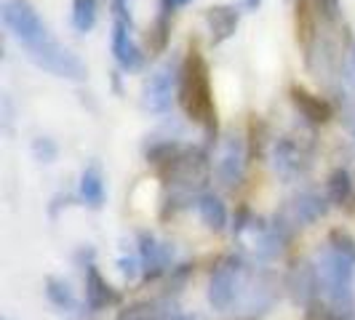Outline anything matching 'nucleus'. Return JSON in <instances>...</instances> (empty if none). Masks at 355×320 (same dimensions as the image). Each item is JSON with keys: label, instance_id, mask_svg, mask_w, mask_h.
<instances>
[{"label": "nucleus", "instance_id": "f257e3e1", "mask_svg": "<svg viewBox=\"0 0 355 320\" xmlns=\"http://www.w3.org/2000/svg\"><path fill=\"white\" fill-rule=\"evenodd\" d=\"M0 17H3V24L11 33V37L27 51V56L37 67L49 70L56 78H64V80L86 78V64L53 37L49 24L40 19L37 8L30 0H3Z\"/></svg>", "mask_w": 355, "mask_h": 320}, {"label": "nucleus", "instance_id": "f03ea898", "mask_svg": "<svg viewBox=\"0 0 355 320\" xmlns=\"http://www.w3.org/2000/svg\"><path fill=\"white\" fill-rule=\"evenodd\" d=\"M177 102L182 107V112L203 128L206 139L214 142V136H216V105H214L211 91V72H209V64L198 48H190L187 56L182 59Z\"/></svg>", "mask_w": 355, "mask_h": 320}, {"label": "nucleus", "instance_id": "7ed1b4c3", "mask_svg": "<svg viewBox=\"0 0 355 320\" xmlns=\"http://www.w3.org/2000/svg\"><path fill=\"white\" fill-rule=\"evenodd\" d=\"M112 59L123 72H139L144 67L142 46L134 40V19L125 0H112V35H110Z\"/></svg>", "mask_w": 355, "mask_h": 320}, {"label": "nucleus", "instance_id": "20e7f679", "mask_svg": "<svg viewBox=\"0 0 355 320\" xmlns=\"http://www.w3.org/2000/svg\"><path fill=\"white\" fill-rule=\"evenodd\" d=\"M243 272H246V265L235 254H227L216 262L211 278H209V304L216 312H227L232 304L238 302V296L246 285Z\"/></svg>", "mask_w": 355, "mask_h": 320}, {"label": "nucleus", "instance_id": "39448f33", "mask_svg": "<svg viewBox=\"0 0 355 320\" xmlns=\"http://www.w3.org/2000/svg\"><path fill=\"white\" fill-rule=\"evenodd\" d=\"M179 67L182 62H163L158 70L150 72V78L144 80L142 89V105L153 115H166L179 91Z\"/></svg>", "mask_w": 355, "mask_h": 320}, {"label": "nucleus", "instance_id": "423d86ee", "mask_svg": "<svg viewBox=\"0 0 355 320\" xmlns=\"http://www.w3.org/2000/svg\"><path fill=\"white\" fill-rule=\"evenodd\" d=\"M137 254L142 262V283H153L174 269V249L171 243L155 238L150 230L137 232Z\"/></svg>", "mask_w": 355, "mask_h": 320}, {"label": "nucleus", "instance_id": "0eeeda50", "mask_svg": "<svg viewBox=\"0 0 355 320\" xmlns=\"http://www.w3.org/2000/svg\"><path fill=\"white\" fill-rule=\"evenodd\" d=\"M246 163H249L246 139L241 134L225 136V142L219 147V158H216V179H219V184L225 190H235L243 181Z\"/></svg>", "mask_w": 355, "mask_h": 320}, {"label": "nucleus", "instance_id": "6e6552de", "mask_svg": "<svg viewBox=\"0 0 355 320\" xmlns=\"http://www.w3.org/2000/svg\"><path fill=\"white\" fill-rule=\"evenodd\" d=\"M83 304L91 315L102 312L107 307L121 304V291H115L112 285L107 283V278L99 272V267L94 259H89L83 265Z\"/></svg>", "mask_w": 355, "mask_h": 320}, {"label": "nucleus", "instance_id": "1a4fd4ad", "mask_svg": "<svg viewBox=\"0 0 355 320\" xmlns=\"http://www.w3.org/2000/svg\"><path fill=\"white\" fill-rule=\"evenodd\" d=\"M286 288L291 294V299L302 307H310L320 299V272L318 265H313L310 259H302L291 267L288 278H286Z\"/></svg>", "mask_w": 355, "mask_h": 320}, {"label": "nucleus", "instance_id": "9d476101", "mask_svg": "<svg viewBox=\"0 0 355 320\" xmlns=\"http://www.w3.org/2000/svg\"><path fill=\"white\" fill-rule=\"evenodd\" d=\"M272 168L284 179H297L310 168V155L294 136H281L272 144Z\"/></svg>", "mask_w": 355, "mask_h": 320}, {"label": "nucleus", "instance_id": "9b49d317", "mask_svg": "<svg viewBox=\"0 0 355 320\" xmlns=\"http://www.w3.org/2000/svg\"><path fill=\"white\" fill-rule=\"evenodd\" d=\"M326 211H329V197L318 195L315 190H302L286 203L281 213L294 227H307L318 222L320 216H326Z\"/></svg>", "mask_w": 355, "mask_h": 320}, {"label": "nucleus", "instance_id": "f8f14e48", "mask_svg": "<svg viewBox=\"0 0 355 320\" xmlns=\"http://www.w3.org/2000/svg\"><path fill=\"white\" fill-rule=\"evenodd\" d=\"M118 320H184V312L179 310L174 299L160 296V299L128 304L118 312Z\"/></svg>", "mask_w": 355, "mask_h": 320}, {"label": "nucleus", "instance_id": "ddd939ff", "mask_svg": "<svg viewBox=\"0 0 355 320\" xmlns=\"http://www.w3.org/2000/svg\"><path fill=\"white\" fill-rule=\"evenodd\" d=\"M206 27H209V43L211 46H222L227 43L241 21V6H209L203 11Z\"/></svg>", "mask_w": 355, "mask_h": 320}, {"label": "nucleus", "instance_id": "4468645a", "mask_svg": "<svg viewBox=\"0 0 355 320\" xmlns=\"http://www.w3.org/2000/svg\"><path fill=\"white\" fill-rule=\"evenodd\" d=\"M78 203H83L91 211H99L105 208L107 203V187H105V174H102V166L99 163H89L80 179H78Z\"/></svg>", "mask_w": 355, "mask_h": 320}, {"label": "nucleus", "instance_id": "2eb2a0df", "mask_svg": "<svg viewBox=\"0 0 355 320\" xmlns=\"http://www.w3.org/2000/svg\"><path fill=\"white\" fill-rule=\"evenodd\" d=\"M291 105L297 107V112L302 115L307 123H313V125H323L334 118V107L329 105L323 96L310 94V91L302 89V86H294V89H291Z\"/></svg>", "mask_w": 355, "mask_h": 320}, {"label": "nucleus", "instance_id": "dca6fc26", "mask_svg": "<svg viewBox=\"0 0 355 320\" xmlns=\"http://www.w3.org/2000/svg\"><path fill=\"white\" fill-rule=\"evenodd\" d=\"M43 288H46V299H49L59 312L83 318L86 304L75 296V291H72V285L67 283V281H62V278H56V275H49L46 283H43Z\"/></svg>", "mask_w": 355, "mask_h": 320}, {"label": "nucleus", "instance_id": "f3484780", "mask_svg": "<svg viewBox=\"0 0 355 320\" xmlns=\"http://www.w3.org/2000/svg\"><path fill=\"white\" fill-rule=\"evenodd\" d=\"M196 211L200 216V222L214 232H222L227 227V222H230V213H227V206H225V200L211 193V190H203V193H198L196 195Z\"/></svg>", "mask_w": 355, "mask_h": 320}, {"label": "nucleus", "instance_id": "a211bd4d", "mask_svg": "<svg viewBox=\"0 0 355 320\" xmlns=\"http://www.w3.org/2000/svg\"><path fill=\"white\" fill-rule=\"evenodd\" d=\"M243 296H246V312H265L275 299L272 275L270 272H257V278L243 285Z\"/></svg>", "mask_w": 355, "mask_h": 320}, {"label": "nucleus", "instance_id": "6ab92c4d", "mask_svg": "<svg viewBox=\"0 0 355 320\" xmlns=\"http://www.w3.org/2000/svg\"><path fill=\"white\" fill-rule=\"evenodd\" d=\"M355 195V179L347 168H334L326 179V197L331 206H347Z\"/></svg>", "mask_w": 355, "mask_h": 320}, {"label": "nucleus", "instance_id": "aec40b11", "mask_svg": "<svg viewBox=\"0 0 355 320\" xmlns=\"http://www.w3.org/2000/svg\"><path fill=\"white\" fill-rule=\"evenodd\" d=\"M171 24H174V17L171 14H163L158 11V17L153 21L150 33H147V46L153 53H163L168 48V40H171Z\"/></svg>", "mask_w": 355, "mask_h": 320}, {"label": "nucleus", "instance_id": "412c9836", "mask_svg": "<svg viewBox=\"0 0 355 320\" xmlns=\"http://www.w3.org/2000/svg\"><path fill=\"white\" fill-rule=\"evenodd\" d=\"M96 3L99 0H72L70 21L75 33H91L96 24Z\"/></svg>", "mask_w": 355, "mask_h": 320}, {"label": "nucleus", "instance_id": "4be33fe9", "mask_svg": "<svg viewBox=\"0 0 355 320\" xmlns=\"http://www.w3.org/2000/svg\"><path fill=\"white\" fill-rule=\"evenodd\" d=\"M323 246L331 249L334 254H339V256H345V259L355 262V238L347 230L334 227V230L326 235V243H323Z\"/></svg>", "mask_w": 355, "mask_h": 320}, {"label": "nucleus", "instance_id": "5701e85b", "mask_svg": "<svg viewBox=\"0 0 355 320\" xmlns=\"http://www.w3.org/2000/svg\"><path fill=\"white\" fill-rule=\"evenodd\" d=\"M33 155H35L37 160H43V163H53L56 155H59V147H56V142L49 139V136H37L35 142H33Z\"/></svg>", "mask_w": 355, "mask_h": 320}, {"label": "nucleus", "instance_id": "b1692460", "mask_svg": "<svg viewBox=\"0 0 355 320\" xmlns=\"http://www.w3.org/2000/svg\"><path fill=\"white\" fill-rule=\"evenodd\" d=\"M190 0H160V6H158V11H163V14H177L182 6H187Z\"/></svg>", "mask_w": 355, "mask_h": 320}, {"label": "nucleus", "instance_id": "393cba45", "mask_svg": "<svg viewBox=\"0 0 355 320\" xmlns=\"http://www.w3.org/2000/svg\"><path fill=\"white\" fill-rule=\"evenodd\" d=\"M259 3H262V0H241L238 6H241V11H257Z\"/></svg>", "mask_w": 355, "mask_h": 320}, {"label": "nucleus", "instance_id": "a878e982", "mask_svg": "<svg viewBox=\"0 0 355 320\" xmlns=\"http://www.w3.org/2000/svg\"><path fill=\"white\" fill-rule=\"evenodd\" d=\"M353 139H355V128H353Z\"/></svg>", "mask_w": 355, "mask_h": 320}, {"label": "nucleus", "instance_id": "bb28decb", "mask_svg": "<svg viewBox=\"0 0 355 320\" xmlns=\"http://www.w3.org/2000/svg\"><path fill=\"white\" fill-rule=\"evenodd\" d=\"M0 320H8V318H0Z\"/></svg>", "mask_w": 355, "mask_h": 320}]
</instances>
